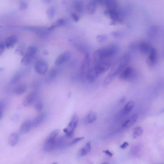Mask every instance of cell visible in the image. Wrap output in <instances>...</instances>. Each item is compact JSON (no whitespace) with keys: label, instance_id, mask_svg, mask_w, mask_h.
I'll return each mask as SVG.
<instances>
[{"label":"cell","instance_id":"11","mask_svg":"<svg viewBox=\"0 0 164 164\" xmlns=\"http://www.w3.org/2000/svg\"><path fill=\"white\" fill-rule=\"evenodd\" d=\"M32 127H33L32 121H25L21 125L20 131L22 133L25 134L29 131Z\"/></svg>","mask_w":164,"mask_h":164},{"label":"cell","instance_id":"18","mask_svg":"<svg viewBox=\"0 0 164 164\" xmlns=\"http://www.w3.org/2000/svg\"><path fill=\"white\" fill-rule=\"evenodd\" d=\"M97 114L94 112H91L88 114L86 118V121L88 124H90L93 123L97 118Z\"/></svg>","mask_w":164,"mask_h":164},{"label":"cell","instance_id":"3","mask_svg":"<svg viewBox=\"0 0 164 164\" xmlns=\"http://www.w3.org/2000/svg\"><path fill=\"white\" fill-rule=\"evenodd\" d=\"M119 78L122 80L133 82L136 80L137 76V73L133 68L127 66L119 75Z\"/></svg>","mask_w":164,"mask_h":164},{"label":"cell","instance_id":"33","mask_svg":"<svg viewBox=\"0 0 164 164\" xmlns=\"http://www.w3.org/2000/svg\"><path fill=\"white\" fill-rule=\"evenodd\" d=\"M72 16L75 22H78L79 20V17L76 14L72 13Z\"/></svg>","mask_w":164,"mask_h":164},{"label":"cell","instance_id":"26","mask_svg":"<svg viewBox=\"0 0 164 164\" xmlns=\"http://www.w3.org/2000/svg\"><path fill=\"white\" fill-rule=\"evenodd\" d=\"M32 59L33 58H29V57L24 55L23 57L21 62L22 64L26 66V65L29 64L31 63Z\"/></svg>","mask_w":164,"mask_h":164},{"label":"cell","instance_id":"16","mask_svg":"<svg viewBox=\"0 0 164 164\" xmlns=\"http://www.w3.org/2000/svg\"><path fill=\"white\" fill-rule=\"evenodd\" d=\"M134 102L133 101H131L127 103L122 112L123 115H127L129 114L133 108Z\"/></svg>","mask_w":164,"mask_h":164},{"label":"cell","instance_id":"37","mask_svg":"<svg viewBox=\"0 0 164 164\" xmlns=\"http://www.w3.org/2000/svg\"><path fill=\"white\" fill-rule=\"evenodd\" d=\"M125 100V98L124 97L122 98L120 100L119 102L121 103H123Z\"/></svg>","mask_w":164,"mask_h":164},{"label":"cell","instance_id":"21","mask_svg":"<svg viewBox=\"0 0 164 164\" xmlns=\"http://www.w3.org/2000/svg\"><path fill=\"white\" fill-rule=\"evenodd\" d=\"M91 145L90 142L89 141L87 143L85 146L82 148L80 151V155L82 156H84L86 155L89 153L91 150Z\"/></svg>","mask_w":164,"mask_h":164},{"label":"cell","instance_id":"35","mask_svg":"<svg viewBox=\"0 0 164 164\" xmlns=\"http://www.w3.org/2000/svg\"><path fill=\"white\" fill-rule=\"evenodd\" d=\"M103 152L105 153V154L107 155H108L109 156V157H112L113 156V153L108 150L104 151Z\"/></svg>","mask_w":164,"mask_h":164},{"label":"cell","instance_id":"10","mask_svg":"<svg viewBox=\"0 0 164 164\" xmlns=\"http://www.w3.org/2000/svg\"><path fill=\"white\" fill-rule=\"evenodd\" d=\"M66 136H62L58 137L56 140L55 150H61L68 147L69 143L67 142Z\"/></svg>","mask_w":164,"mask_h":164},{"label":"cell","instance_id":"2","mask_svg":"<svg viewBox=\"0 0 164 164\" xmlns=\"http://www.w3.org/2000/svg\"><path fill=\"white\" fill-rule=\"evenodd\" d=\"M58 134V130H56L51 132L49 135L44 144L43 149L44 151L50 152L55 150Z\"/></svg>","mask_w":164,"mask_h":164},{"label":"cell","instance_id":"36","mask_svg":"<svg viewBox=\"0 0 164 164\" xmlns=\"http://www.w3.org/2000/svg\"><path fill=\"white\" fill-rule=\"evenodd\" d=\"M129 145L128 143L125 142L123 143L120 146V148L122 149H124L126 148Z\"/></svg>","mask_w":164,"mask_h":164},{"label":"cell","instance_id":"17","mask_svg":"<svg viewBox=\"0 0 164 164\" xmlns=\"http://www.w3.org/2000/svg\"><path fill=\"white\" fill-rule=\"evenodd\" d=\"M27 89V85L25 84H21L15 88L14 92L17 95H21L24 93Z\"/></svg>","mask_w":164,"mask_h":164},{"label":"cell","instance_id":"29","mask_svg":"<svg viewBox=\"0 0 164 164\" xmlns=\"http://www.w3.org/2000/svg\"><path fill=\"white\" fill-rule=\"evenodd\" d=\"M43 107V103L41 101H39L35 104V108L36 111L39 112L42 110Z\"/></svg>","mask_w":164,"mask_h":164},{"label":"cell","instance_id":"34","mask_svg":"<svg viewBox=\"0 0 164 164\" xmlns=\"http://www.w3.org/2000/svg\"><path fill=\"white\" fill-rule=\"evenodd\" d=\"M5 45L3 43L0 44V54H1L4 50Z\"/></svg>","mask_w":164,"mask_h":164},{"label":"cell","instance_id":"23","mask_svg":"<svg viewBox=\"0 0 164 164\" xmlns=\"http://www.w3.org/2000/svg\"><path fill=\"white\" fill-rule=\"evenodd\" d=\"M106 3L109 10H115L117 7L116 0H106Z\"/></svg>","mask_w":164,"mask_h":164},{"label":"cell","instance_id":"22","mask_svg":"<svg viewBox=\"0 0 164 164\" xmlns=\"http://www.w3.org/2000/svg\"><path fill=\"white\" fill-rule=\"evenodd\" d=\"M96 3L95 1H91L89 3L88 6V12L90 14L94 13L96 11Z\"/></svg>","mask_w":164,"mask_h":164},{"label":"cell","instance_id":"12","mask_svg":"<svg viewBox=\"0 0 164 164\" xmlns=\"http://www.w3.org/2000/svg\"><path fill=\"white\" fill-rule=\"evenodd\" d=\"M18 41L17 36L12 35L8 37L5 41V45L7 48H12Z\"/></svg>","mask_w":164,"mask_h":164},{"label":"cell","instance_id":"27","mask_svg":"<svg viewBox=\"0 0 164 164\" xmlns=\"http://www.w3.org/2000/svg\"><path fill=\"white\" fill-rule=\"evenodd\" d=\"M97 39L98 42L103 43L107 40L108 37L105 35H98L97 37Z\"/></svg>","mask_w":164,"mask_h":164},{"label":"cell","instance_id":"9","mask_svg":"<svg viewBox=\"0 0 164 164\" xmlns=\"http://www.w3.org/2000/svg\"><path fill=\"white\" fill-rule=\"evenodd\" d=\"M71 54L69 51H66L61 54L56 59L55 64L57 66H60L68 61L71 58Z\"/></svg>","mask_w":164,"mask_h":164},{"label":"cell","instance_id":"28","mask_svg":"<svg viewBox=\"0 0 164 164\" xmlns=\"http://www.w3.org/2000/svg\"><path fill=\"white\" fill-rule=\"evenodd\" d=\"M84 138V137H83L76 138L73 140L71 142H69L68 146H71L73 145L76 144L78 142L81 141Z\"/></svg>","mask_w":164,"mask_h":164},{"label":"cell","instance_id":"19","mask_svg":"<svg viewBox=\"0 0 164 164\" xmlns=\"http://www.w3.org/2000/svg\"><path fill=\"white\" fill-rule=\"evenodd\" d=\"M37 51V48L34 46H30L27 49L25 55L33 58Z\"/></svg>","mask_w":164,"mask_h":164},{"label":"cell","instance_id":"6","mask_svg":"<svg viewBox=\"0 0 164 164\" xmlns=\"http://www.w3.org/2000/svg\"><path fill=\"white\" fill-rule=\"evenodd\" d=\"M158 61L157 53L156 49L152 48L149 52V56L147 60V63L150 67H154L157 64Z\"/></svg>","mask_w":164,"mask_h":164},{"label":"cell","instance_id":"20","mask_svg":"<svg viewBox=\"0 0 164 164\" xmlns=\"http://www.w3.org/2000/svg\"><path fill=\"white\" fill-rule=\"evenodd\" d=\"M143 129L141 127H135L133 130V139H137L142 136L143 134Z\"/></svg>","mask_w":164,"mask_h":164},{"label":"cell","instance_id":"7","mask_svg":"<svg viewBox=\"0 0 164 164\" xmlns=\"http://www.w3.org/2000/svg\"><path fill=\"white\" fill-rule=\"evenodd\" d=\"M35 68L37 73L40 74H44L48 71V65L45 62L39 61L36 63Z\"/></svg>","mask_w":164,"mask_h":164},{"label":"cell","instance_id":"24","mask_svg":"<svg viewBox=\"0 0 164 164\" xmlns=\"http://www.w3.org/2000/svg\"><path fill=\"white\" fill-rule=\"evenodd\" d=\"M138 118V115L137 114H135L132 115L129 119H128L129 123L128 127L131 126L136 122Z\"/></svg>","mask_w":164,"mask_h":164},{"label":"cell","instance_id":"25","mask_svg":"<svg viewBox=\"0 0 164 164\" xmlns=\"http://www.w3.org/2000/svg\"><path fill=\"white\" fill-rule=\"evenodd\" d=\"M74 7L78 12L80 13L82 11V4L81 1H76L74 2Z\"/></svg>","mask_w":164,"mask_h":164},{"label":"cell","instance_id":"4","mask_svg":"<svg viewBox=\"0 0 164 164\" xmlns=\"http://www.w3.org/2000/svg\"><path fill=\"white\" fill-rule=\"evenodd\" d=\"M78 122V119L77 116L75 114L73 116L67 127L64 129V131L68 138H71L73 136L74 130L77 125Z\"/></svg>","mask_w":164,"mask_h":164},{"label":"cell","instance_id":"32","mask_svg":"<svg viewBox=\"0 0 164 164\" xmlns=\"http://www.w3.org/2000/svg\"><path fill=\"white\" fill-rule=\"evenodd\" d=\"M57 71L55 69H52L49 73V76L51 78L55 77L57 74Z\"/></svg>","mask_w":164,"mask_h":164},{"label":"cell","instance_id":"30","mask_svg":"<svg viewBox=\"0 0 164 164\" xmlns=\"http://www.w3.org/2000/svg\"><path fill=\"white\" fill-rule=\"evenodd\" d=\"M111 35L113 37L119 38L123 37V33L121 31H117V32L112 33H111Z\"/></svg>","mask_w":164,"mask_h":164},{"label":"cell","instance_id":"1","mask_svg":"<svg viewBox=\"0 0 164 164\" xmlns=\"http://www.w3.org/2000/svg\"><path fill=\"white\" fill-rule=\"evenodd\" d=\"M119 50L118 46L115 44H112L106 48L98 49L93 54L94 60L95 64L106 60H111L112 58L118 53Z\"/></svg>","mask_w":164,"mask_h":164},{"label":"cell","instance_id":"15","mask_svg":"<svg viewBox=\"0 0 164 164\" xmlns=\"http://www.w3.org/2000/svg\"><path fill=\"white\" fill-rule=\"evenodd\" d=\"M19 139V135L16 133L11 134L9 138V144L12 147L15 146L17 144Z\"/></svg>","mask_w":164,"mask_h":164},{"label":"cell","instance_id":"14","mask_svg":"<svg viewBox=\"0 0 164 164\" xmlns=\"http://www.w3.org/2000/svg\"><path fill=\"white\" fill-rule=\"evenodd\" d=\"M139 48L141 52L144 54L149 53L152 48L149 44L144 41L142 42L139 44Z\"/></svg>","mask_w":164,"mask_h":164},{"label":"cell","instance_id":"13","mask_svg":"<svg viewBox=\"0 0 164 164\" xmlns=\"http://www.w3.org/2000/svg\"><path fill=\"white\" fill-rule=\"evenodd\" d=\"M46 116V114L43 113L36 117L32 121L33 127H35L39 125L45 119Z\"/></svg>","mask_w":164,"mask_h":164},{"label":"cell","instance_id":"5","mask_svg":"<svg viewBox=\"0 0 164 164\" xmlns=\"http://www.w3.org/2000/svg\"><path fill=\"white\" fill-rule=\"evenodd\" d=\"M90 59L89 54H85V56L82 62L80 75L82 78L86 77L90 69Z\"/></svg>","mask_w":164,"mask_h":164},{"label":"cell","instance_id":"31","mask_svg":"<svg viewBox=\"0 0 164 164\" xmlns=\"http://www.w3.org/2000/svg\"><path fill=\"white\" fill-rule=\"evenodd\" d=\"M5 108V104L3 102H1L0 103V118H2Z\"/></svg>","mask_w":164,"mask_h":164},{"label":"cell","instance_id":"8","mask_svg":"<svg viewBox=\"0 0 164 164\" xmlns=\"http://www.w3.org/2000/svg\"><path fill=\"white\" fill-rule=\"evenodd\" d=\"M37 95V92L36 91H33L29 94L23 99V105L27 107L31 105L35 101Z\"/></svg>","mask_w":164,"mask_h":164}]
</instances>
